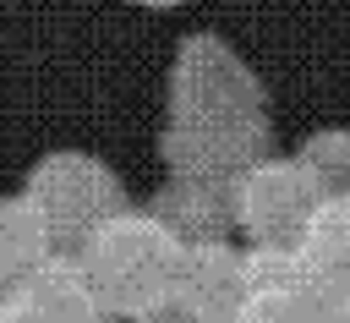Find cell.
Here are the masks:
<instances>
[{
	"mask_svg": "<svg viewBox=\"0 0 350 323\" xmlns=\"http://www.w3.org/2000/svg\"><path fill=\"white\" fill-rule=\"evenodd\" d=\"M180 241L148 214V208H120L104 230L88 235V246L77 252L93 290L104 296V307L115 312V323L137 318L142 307L164 301L175 290V274H180Z\"/></svg>",
	"mask_w": 350,
	"mask_h": 323,
	"instance_id": "obj_1",
	"label": "cell"
},
{
	"mask_svg": "<svg viewBox=\"0 0 350 323\" xmlns=\"http://www.w3.org/2000/svg\"><path fill=\"white\" fill-rule=\"evenodd\" d=\"M22 197H27V208L38 214L44 235L55 241V252H82L93 230H104L120 208H131L120 175H115L98 153H82V148H55V153H44V159L27 170Z\"/></svg>",
	"mask_w": 350,
	"mask_h": 323,
	"instance_id": "obj_2",
	"label": "cell"
},
{
	"mask_svg": "<svg viewBox=\"0 0 350 323\" xmlns=\"http://www.w3.org/2000/svg\"><path fill=\"white\" fill-rule=\"evenodd\" d=\"M164 99H170V120H257V115H268V93L257 82V71L219 33H191L175 44Z\"/></svg>",
	"mask_w": 350,
	"mask_h": 323,
	"instance_id": "obj_3",
	"label": "cell"
},
{
	"mask_svg": "<svg viewBox=\"0 0 350 323\" xmlns=\"http://www.w3.org/2000/svg\"><path fill=\"white\" fill-rule=\"evenodd\" d=\"M230 197H235V230L268 252H301V241L323 208V192L306 181L295 153H268L230 186Z\"/></svg>",
	"mask_w": 350,
	"mask_h": 323,
	"instance_id": "obj_4",
	"label": "cell"
},
{
	"mask_svg": "<svg viewBox=\"0 0 350 323\" xmlns=\"http://www.w3.org/2000/svg\"><path fill=\"white\" fill-rule=\"evenodd\" d=\"M268 153H273L268 115H257V120H164V131H159V159L170 164V175H197V181H224V186H235Z\"/></svg>",
	"mask_w": 350,
	"mask_h": 323,
	"instance_id": "obj_5",
	"label": "cell"
},
{
	"mask_svg": "<svg viewBox=\"0 0 350 323\" xmlns=\"http://www.w3.org/2000/svg\"><path fill=\"white\" fill-rule=\"evenodd\" d=\"M235 323H345V312L306 274L301 252L246 246V301Z\"/></svg>",
	"mask_w": 350,
	"mask_h": 323,
	"instance_id": "obj_6",
	"label": "cell"
},
{
	"mask_svg": "<svg viewBox=\"0 0 350 323\" xmlns=\"http://www.w3.org/2000/svg\"><path fill=\"white\" fill-rule=\"evenodd\" d=\"M148 214L180 241V246H213L230 241L235 230V197L224 181H197V175H170L153 197Z\"/></svg>",
	"mask_w": 350,
	"mask_h": 323,
	"instance_id": "obj_7",
	"label": "cell"
},
{
	"mask_svg": "<svg viewBox=\"0 0 350 323\" xmlns=\"http://www.w3.org/2000/svg\"><path fill=\"white\" fill-rule=\"evenodd\" d=\"M175 296L202 323H235V312L246 301V252L230 246V241L186 246L180 252V274H175Z\"/></svg>",
	"mask_w": 350,
	"mask_h": 323,
	"instance_id": "obj_8",
	"label": "cell"
},
{
	"mask_svg": "<svg viewBox=\"0 0 350 323\" xmlns=\"http://www.w3.org/2000/svg\"><path fill=\"white\" fill-rule=\"evenodd\" d=\"M44 323H115V312L104 307V296L93 290L88 268L77 252H49L44 268H33L22 285H11Z\"/></svg>",
	"mask_w": 350,
	"mask_h": 323,
	"instance_id": "obj_9",
	"label": "cell"
},
{
	"mask_svg": "<svg viewBox=\"0 0 350 323\" xmlns=\"http://www.w3.org/2000/svg\"><path fill=\"white\" fill-rule=\"evenodd\" d=\"M301 263L306 274L339 301L345 323H350V192L345 197H328L301 241Z\"/></svg>",
	"mask_w": 350,
	"mask_h": 323,
	"instance_id": "obj_10",
	"label": "cell"
},
{
	"mask_svg": "<svg viewBox=\"0 0 350 323\" xmlns=\"http://www.w3.org/2000/svg\"><path fill=\"white\" fill-rule=\"evenodd\" d=\"M49 252H55V241L44 235V224H38V214L27 208V197H22V192L0 197V290L22 285L33 268H44Z\"/></svg>",
	"mask_w": 350,
	"mask_h": 323,
	"instance_id": "obj_11",
	"label": "cell"
},
{
	"mask_svg": "<svg viewBox=\"0 0 350 323\" xmlns=\"http://www.w3.org/2000/svg\"><path fill=\"white\" fill-rule=\"evenodd\" d=\"M295 164L306 170V181L328 197H345L350 192V126H323L312 137H301L295 148Z\"/></svg>",
	"mask_w": 350,
	"mask_h": 323,
	"instance_id": "obj_12",
	"label": "cell"
},
{
	"mask_svg": "<svg viewBox=\"0 0 350 323\" xmlns=\"http://www.w3.org/2000/svg\"><path fill=\"white\" fill-rule=\"evenodd\" d=\"M131 323H202V318H197V312H191V307H186V301H180V296L170 290L164 301H153V307H142V312H137Z\"/></svg>",
	"mask_w": 350,
	"mask_h": 323,
	"instance_id": "obj_13",
	"label": "cell"
},
{
	"mask_svg": "<svg viewBox=\"0 0 350 323\" xmlns=\"http://www.w3.org/2000/svg\"><path fill=\"white\" fill-rule=\"evenodd\" d=\"M0 323H44V318H38L16 290H0Z\"/></svg>",
	"mask_w": 350,
	"mask_h": 323,
	"instance_id": "obj_14",
	"label": "cell"
},
{
	"mask_svg": "<svg viewBox=\"0 0 350 323\" xmlns=\"http://www.w3.org/2000/svg\"><path fill=\"white\" fill-rule=\"evenodd\" d=\"M131 5H142V11H170V5H186V0H131Z\"/></svg>",
	"mask_w": 350,
	"mask_h": 323,
	"instance_id": "obj_15",
	"label": "cell"
}]
</instances>
